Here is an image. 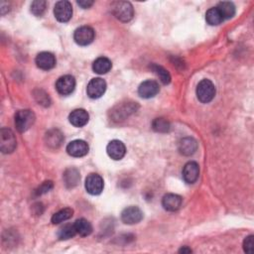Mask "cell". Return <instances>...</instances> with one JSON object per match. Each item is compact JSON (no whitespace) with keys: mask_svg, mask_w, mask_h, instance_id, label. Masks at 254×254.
Masks as SVG:
<instances>
[{"mask_svg":"<svg viewBox=\"0 0 254 254\" xmlns=\"http://www.w3.org/2000/svg\"><path fill=\"white\" fill-rule=\"evenodd\" d=\"M112 10L114 15L122 22H128L134 16L133 6L127 1H115L112 4Z\"/></svg>","mask_w":254,"mask_h":254,"instance_id":"obj_1","label":"cell"},{"mask_svg":"<svg viewBox=\"0 0 254 254\" xmlns=\"http://www.w3.org/2000/svg\"><path fill=\"white\" fill-rule=\"evenodd\" d=\"M17 146V141L14 133L9 128L0 130V150L4 154L12 153Z\"/></svg>","mask_w":254,"mask_h":254,"instance_id":"obj_2","label":"cell"},{"mask_svg":"<svg viewBox=\"0 0 254 254\" xmlns=\"http://www.w3.org/2000/svg\"><path fill=\"white\" fill-rule=\"evenodd\" d=\"M197 96L203 103L211 101L215 95V87L209 80H203L197 87Z\"/></svg>","mask_w":254,"mask_h":254,"instance_id":"obj_3","label":"cell"},{"mask_svg":"<svg viewBox=\"0 0 254 254\" xmlns=\"http://www.w3.org/2000/svg\"><path fill=\"white\" fill-rule=\"evenodd\" d=\"M35 115L29 110L19 111L15 115V125L19 132L27 131L35 122Z\"/></svg>","mask_w":254,"mask_h":254,"instance_id":"obj_4","label":"cell"},{"mask_svg":"<svg viewBox=\"0 0 254 254\" xmlns=\"http://www.w3.org/2000/svg\"><path fill=\"white\" fill-rule=\"evenodd\" d=\"M137 108H138V105L136 102H125L122 104H118L113 110L112 116H113L114 120L121 121V120H124L126 117H128L133 113H135L137 111Z\"/></svg>","mask_w":254,"mask_h":254,"instance_id":"obj_5","label":"cell"},{"mask_svg":"<svg viewBox=\"0 0 254 254\" xmlns=\"http://www.w3.org/2000/svg\"><path fill=\"white\" fill-rule=\"evenodd\" d=\"M95 33L92 27L83 26L78 28L74 34V40L80 46H88L94 40Z\"/></svg>","mask_w":254,"mask_h":254,"instance_id":"obj_6","label":"cell"},{"mask_svg":"<svg viewBox=\"0 0 254 254\" xmlns=\"http://www.w3.org/2000/svg\"><path fill=\"white\" fill-rule=\"evenodd\" d=\"M103 179L97 174H91L86 179V190L92 196H97L103 191Z\"/></svg>","mask_w":254,"mask_h":254,"instance_id":"obj_7","label":"cell"},{"mask_svg":"<svg viewBox=\"0 0 254 254\" xmlns=\"http://www.w3.org/2000/svg\"><path fill=\"white\" fill-rule=\"evenodd\" d=\"M54 14L56 19L60 22L65 23L69 21L72 16L71 4L69 1H66V0L57 2L54 8Z\"/></svg>","mask_w":254,"mask_h":254,"instance_id":"obj_8","label":"cell"},{"mask_svg":"<svg viewBox=\"0 0 254 254\" xmlns=\"http://www.w3.org/2000/svg\"><path fill=\"white\" fill-rule=\"evenodd\" d=\"M143 219V212L138 207H128L121 212V220L126 225H136Z\"/></svg>","mask_w":254,"mask_h":254,"instance_id":"obj_9","label":"cell"},{"mask_svg":"<svg viewBox=\"0 0 254 254\" xmlns=\"http://www.w3.org/2000/svg\"><path fill=\"white\" fill-rule=\"evenodd\" d=\"M89 145L84 140H74L68 144L67 152L71 157H84L89 153Z\"/></svg>","mask_w":254,"mask_h":254,"instance_id":"obj_10","label":"cell"},{"mask_svg":"<svg viewBox=\"0 0 254 254\" xmlns=\"http://www.w3.org/2000/svg\"><path fill=\"white\" fill-rule=\"evenodd\" d=\"M106 91V83L100 78L92 79L87 88V93L91 98L96 99L101 97Z\"/></svg>","mask_w":254,"mask_h":254,"instance_id":"obj_11","label":"cell"},{"mask_svg":"<svg viewBox=\"0 0 254 254\" xmlns=\"http://www.w3.org/2000/svg\"><path fill=\"white\" fill-rule=\"evenodd\" d=\"M76 80L72 76L67 75L59 78L56 83V89L62 95H69L75 91Z\"/></svg>","mask_w":254,"mask_h":254,"instance_id":"obj_12","label":"cell"},{"mask_svg":"<svg viewBox=\"0 0 254 254\" xmlns=\"http://www.w3.org/2000/svg\"><path fill=\"white\" fill-rule=\"evenodd\" d=\"M106 152L112 159L121 160L126 153L125 145L119 140H113L108 143L106 147Z\"/></svg>","mask_w":254,"mask_h":254,"instance_id":"obj_13","label":"cell"},{"mask_svg":"<svg viewBox=\"0 0 254 254\" xmlns=\"http://www.w3.org/2000/svg\"><path fill=\"white\" fill-rule=\"evenodd\" d=\"M160 92V87L155 81H145L138 88V93L143 98L154 97Z\"/></svg>","mask_w":254,"mask_h":254,"instance_id":"obj_14","label":"cell"},{"mask_svg":"<svg viewBox=\"0 0 254 254\" xmlns=\"http://www.w3.org/2000/svg\"><path fill=\"white\" fill-rule=\"evenodd\" d=\"M198 142L193 137H185L183 139H181L178 145V149L180 153L185 156H191L195 154L198 150Z\"/></svg>","mask_w":254,"mask_h":254,"instance_id":"obj_15","label":"cell"},{"mask_svg":"<svg viewBox=\"0 0 254 254\" xmlns=\"http://www.w3.org/2000/svg\"><path fill=\"white\" fill-rule=\"evenodd\" d=\"M200 176V167L197 162H188L183 169V178L188 184H194Z\"/></svg>","mask_w":254,"mask_h":254,"instance_id":"obj_16","label":"cell"},{"mask_svg":"<svg viewBox=\"0 0 254 254\" xmlns=\"http://www.w3.org/2000/svg\"><path fill=\"white\" fill-rule=\"evenodd\" d=\"M183 199L176 194H167L163 197L162 206L168 211H176L182 207Z\"/></svg>","mask_w":254,"mask_h":254,"instance_id":"obj_17","label":"cell"},{"mask_svg":"<svg viewBox=\"0 0 254 254\" xmlns=\"http://www.w3.org/2000/svg\"><path fill=\"white\" fill-rule=\"evenodd\" d=\"M36 64L41 69L49 70L56 66V58L50 52H42L36 57Z\"/></svg>","mask_w":254,"mask_h":254,"instance_id":"obj_18","label":"cell"},{"mask_svg":"<svg viewBox=\"0 0 254 254\" xmlns=\"http://www.w3.org/2000/svg\"><path fill=\"white\" fill-rule=\"evenodd\" d=\"M90 119V115L88 112L85 110H75L74 112H71L70 115H69V120L71 125H74L76 127H83L85 126Z\"/></svg>","mask_w":254,"mask_h":254,"instance_id":"obj_19","label":"cell"},{"mask_svg":"<svg viewBox=\"0 0 254 254\" xmlns=\"http://www.w3.org/2000/svg\"><path fill=\"white\" fill-rule=\"evenodd\" d=\"M45 141L48 147L52 149H57L62 145L64 141V136L60 130L52 129L47 132L45 136Z\"/></svg>","mask_w":254,"mask_h":254,"instance_id":"obj_20","label":"cell"},{"mask_svg":"<svg viewBox=\"0 0 254 254\" xmlns=\"http://www.w3.org/2000/svg\"><path fill=\"white\" fill-rule=\"evenodd\" d=\"M112 67H113L112 61L105 57L97 58L92 64L93 71L98 75L106 74V72H108L112 69Z\"/></svg>","mask_w":254,"mask_h":254,"instance_id":"obj_21","label":"cell"},{"mask_svg":"<svg viewBox=\"0 0 254 254\" xmlns=\"http://www.w3.org/2000/svg\"><path fill=\"white\" fill-rule=\"evenodd\" d=\"M81 180L80 172L76 168H69L67 169L64 173V181L65 185L68 188H74L76 187Z\"/></svg>","mask_w":254,"mask_h":254,"instance_id":"obj_22","label":"cell"},{"mask_svg":"<svg viewBox=\"0 0 254 254\" xmlns=\"http://www.w3.org/2000/svg\"><path fill=\"white\" fill-rule=\"evenodd\" d=\"M216 8H217V10L220 11V13L223 16L224 20L231 19L235 14V6L233 5V3L230 2V1L220 2L219 5L216 6Z\"/></svg>","mask_w":254,"mask_h":254,"instance_id":"obj_23","label":"cell"},{"mask_svg":"<svg viewBox=\"0 0 254 254\" xmlns=\"http://www.w3.org/2000/svg\"><path fill=\"white\" fill-rule=\"evenodd\" d=\"M74 225H75L77 233L80 234L81 236H88L92 232V226L86 219H80V220L76 221V223Z\"/></svg>","mask_w":254,"mask_h":254,"instance_id":"obj_24","label":"cell"},{"mask_svg":"<svg viewBox=\"0 0 254 254\" xmlns=\"http://www.w3.org/2000/svg\"><path fill=\"white\" fill-rule=\"evenodd\" d=\"M72 213H74V210H72L71 208H63L52 216V224L59 225L61 223H64L70 219V217L72 216Z\"/></svg>","mask_w":254,"mask_h":254,"instance_id":"obj_25","label":"cell"},{"mask_svg":"<svg viewBox=\"0 0 254 254\" xmlns=\"http://www.w3.org/2000/svg\"><path fill=\"white\" fill-rule=\"evenodd\" d=\"M206 20H207V22L209 25H212V26L220 25L223 21H225L223 16L221 15L220 11L217 10L216 7L210 8V9H208L207 11V13H206Z\"/></svg>","mask_w":254,"mask_h":254,"instance_id":"obj_26","label":"cell"},{"mask_svg":"<svg viewBox=\"0 0 254 254\" xmlns=\"http://www.w3.org/2000/svg\"><path fill=\"white\" fill-rule=\"evenodd\" d=\"M76 234H77V231H76L75 225H70V224L65 225L58 231V237L61 240L70 239L71 237H74Z\"/></svg>","mask_w":254,"mask_h":254,"instance_id":"obj_27","label":"cell"},{"mask_svg":"<svg viewBox=\"0 0 254 254\" xmlns=\"http://www.w3.org/2000/svg\"><path fill=\"white\" fill-rule=\"evenodd\" d=\"M150 68L152 69V70L155 72V74L159 77L160 81L164 85H168L171 82V76H170L169 71L166 69H164L163 67H161L159 65H156V64L151 65Z\"/></svg>","mask_w":254,"mask_h":254,"instance_id":"obj_28","label":"cell"},{"mask_svg":"<svg viewBox=\"0 0 254 254\" xmlns=\"http://www.w3.org/2000/svg\"><path fill=\"white\" fill-rule=\"evenodd\" d=\"M152 127L156 132L160 133L169 132L171 128L169 121H167L165 118H156L152 123Z\"/></svg>","mask_w":254,"mask_h":254,"instance_id":"obj_29","label":"cell"},{"mask_svg":"<svg viewBox=\"0 0 254 254\" xmlns=\"http://www.w3.org/2000/svg\"><path fill=\"white\" fill-rule=\"evenodd\" d=\"M46 1L44 0H36L31 4V12L35 16H42L46 10Z\"/></svg>","mask_w":254,"mask_h":254,"instance_id":"obj_30","label":"cell"},{"mask_svg":"<svg viewBox=\"0 0 254 254\" xmlns=\"http://www.w3.org/2000/svg\"><path fill=\"white\" fill-rule=\"evenodd\" d=\"M35 97H36V99L38 100L39 104H42V105H45V106L50 105V97L45 92L40 91V90L36 91L35 92Z\"/></svg>","mask_w":254,"mask_h":254,"instance_id":"obj_31","label":"cell"},{"mask_svg":"<svg viewBox=\"0 0 254 254\" xmlns=\"http://www.w3.org/2000/svg\"><path fill=\"white\" fill-rule=\"evenodd\" d=\"M52 188H53V183L51 181H47V182H44L37 190L35 191V194L37 196H41L43 194L48 193Z\"/></svg>","mask_w":254,"mask_h":254,"instance_id":"obj_32","label":"cell"},{"mask_svg":"<svg viewBox=\"0 0 254 254\" xmlns=\"http://www.w3.org/2000/svg\"><path fill=\"white\" fill-rule=\"evenodd\" d=\"M243 249L247 253H252L254 249V236L249 235L243 241Z\"/></svg>","mask_w":254,"mask_h":254,"instance_id":"obj_33","label":"cell"},{"mask_svg":"<svg viewBox=\"0 0 254 254\" xmlns=\"http://www.w3.org/2000/svg\"><path fill=\"white\" fill-rule=\"evenodd\" d=\"M78 4L82 8L87 9V8H90L93 4V1H90V0H83V1H78Z\"/></svg>","mask_w":254,"mask_h":254,"instance_id":"obj_34","label":"cell"},{"mask_svg":"<svg viewBox=\"0 0 254 254\" xmlns=\"http://www.w3.org/2000/svg\"><path fill=\"white\" fill-rule=\"evenodd\" d=\"M180 252H183V253H191L192 250L190 248H187V247H183L182 249L180 250Z\"/></svg>","mask_w":254,"mask_h":254,"instance_id":"obj_35","label":"cell"}]
</instances>
